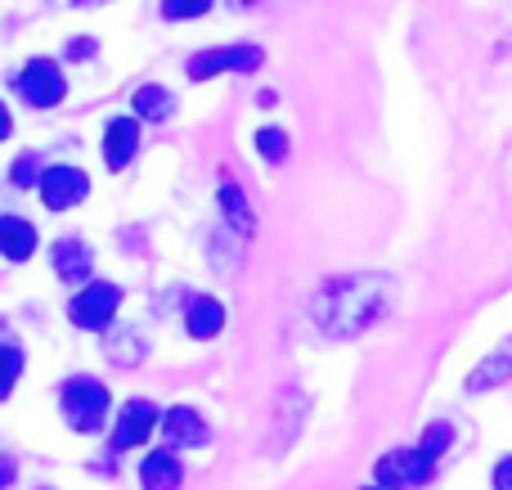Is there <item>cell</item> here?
<instances>
[{"label":"cell","mask_w":512,"mask_h":490,"mask_svg":"<svg viewBox=\"0 0 512 490\" xmlns=\"http://www.w3.org/2000/svg\"><path fill=\"white\" fill-rule=\"evenodd\" d=\"M256 149H261V158H270V162H288L292 140H288V131H279V126H261V131H256Z\"/></svg>","instance_id":"ac0fdd59"},{"label":"cell","mask_w":512,"mask_h":490,"mask_svg":"<svg viewBox=\"0 0 512 490\" xmlns=\"http://www.w3.org/2000/svg\"><path fill=\"white\" fill-rule=\"evenodd\" d=\"M41 158H36V153H23V158H18L14 162V167H9V180H14V185L18 189H32L36 185V180H41Z\"/></svg>","instance_id":"44dd1931"},{"label":"cell","mask_w":512,"mask_h":490,"mask_svg":"<svg viewBox=\"0 0 512 490\" xmlns=\"http://www.w3.org/2000/svg\"><path fill=\"white\" fill-rule=\"evenodd\" d=\"M450 446H454V428H450V423H432V428L423 432V441H418V450H423L427 459H441Z\"/></svg>","instance_id":"ffe728a7"},{"label":"cell","mask_w":512,"mask_h":490,"mask_svg":"<svg viewBox=\"0 0 512 490\" xmlns=\"http://www.w3.org/2000/svg\"><path fill=\"white\" fill-rule=\"evenodd\" d=\"M239 5H252V0H239Z\"/></svg>","instance_id":"f1b7e54d"},{"label":"cell","mask_w":512,"mask_h":490,"mask_svg":"<svg viewBox=\"0 0 512 490\" xmlns=\"http://www.w3.org/2000/svg\"><path fill=\"white\" fill-rule=\"evenodd\" d=\"M95 54V41L90 36H77V41H68V59H90Z\"/></svg>","instance_id":"cb8c5ba5"},{"label":"cell","mask_w":512,"mask_h":490,"mask_svg":"<svg viewBox=\"0 0 512 490\" xmlns=\"http://www.w3.org/2000/svg\"><path fill=\"white\" fill-rule=\"evenodd\" d=\"M135 149H140V122H135V117H113V122L104 126V162H108V171H122L126 162L135 158Z\"/></svg>","instance_id":"8fae6325"},{"label":"cell","mask_w":512,"mask_h":490,"mask_svg":"<svg viewBox=\"0 0 512 490\" xmlns=\"http://www.w3.org/2000/svg\"><path fill=\"white\" fill-rule=\"evenodd\" d=\"M391 306V284L378 275H351V279H337V284H328L324 293L315 297V320L324 333H333V338H355V333H364L373 320H382Z\"/></svg>","instance_id":"6da1fadb"},{"label":"cell","mask_w":512,"mask_h":490,"mask_svg":"<svg viewBox=\"0 0 512 490\" xmlns=\"http://www.w3.org/2000/svg\"><path fill=\"white\" fill-rule=\"evenodd\" d=\"M14 477H18L14 455H5V450H0V490H5V486H14Z\"/></svg>","instance_id":"603a6c76"},{"label":"cell","mask_w":512,"mask_h":490,"mask_svg":"<svg viewBox=\"0 0 512 490\" xmlns=\"http://www.w3.org/2000/svg\"><path fill=\"white\" fill-rule=\"evenodd\" d=\"M153 428H158V405L144 401V396H135V401H126L122 414H117L113 441H108V446H113L117 455H122V450H135L153 437Z\"/></svg>","instance_id":"ba28073f"},{"label":"cell","mask_w":512,"mask_h":490,"mask_svg":"<svg viewBox=\"0 0 512 490\" xmlns=\"http://www.w3.org/2000/svg\"><path fill=\"white\" fill-rule=\"evenodd\" d=\"M495 486H499V490H508V459H499V468H495Z\"/></svg>","instance_id":"484cf974"},{"label":"cell","mask_w":512,"mask_h":490,"mask_svg":"<svg viewBox=\"0 0 512 490\" xmlns=\"http://www.w3.org/2000/svg\"><path fill=\"white\" fill-rule=\"evenodd\" d=\"M261 59H265L261 45H248V41L243 45H216V50L194 54V59L185 63V72H189V81H207V77H216V72H256Z\"/></svg>","instance_id":"8992f818"},{"label":"cell","mask_w":512,"mask_h":490,"mask_svg":"<svg viewBox=\"0 0 512 490\" xmlns=\"http://www.w3.org/2000/svg\"><path fill=\"white\" fill-rule=\"evenodd\" d=\"M221 212L230 216V225L239 234H252L256 230V216H252V207H248V194H243L234 180H225V185H221Z\"/></svg>","instance_id":"2e32d148"},{"label":"cell","mask_w":512,"mask_h":490,"mask_svg":"<svg viewBox=\"0 0 512 490\" xmlns=\"http://www.w3.org/2000/svg\"><path fill=\"white\" fill-rule=\"evenodd\" d=\"M63 5H72V9H77V5H108V0H63Z\"/></svg>","instance_id":"4316f807"},{"label":"cell","mask_w":512,"mask_h":490,"mask_svg":"<svg viewBox=\"0 0 512 490\" xmlns=\"http://www.w3.org/2000/svg\"><path fill=\"white\" fill-rule=\"evenodd\" d=\"M158 428H162V446L167 450H198V446H207V437H212L203 414H198L194 405H171V410L158 419Z\"/></svg>","instance_id":"9c48e42d"},{"label":"cell","mask_w":512,"mask_h":490,"mask_svg":"<svg viewBox=\"0 0 512 490\" xmlns=\"http://www.w3.org/2000/svg\"><path fill=\"white\" fill-rule=\"evenodd\" d=\"M14 86L32 108H59L63 95H68V77L54 59H27Z\"/></svg>","instance_id":"5b68a950"},{"label":"cell","mask_w":512,"mask_h":490,"mask_svg":"<svg viewBox=\"0 0 512 490\" xmlns=\"http://www.w3.org/2000/svg\"><path fill=\"white\" fill-rule=\"evenodd\" d=\"M59 410H63V419H68V428L77 432V437H95V432L108 423L113 396H108V387L99 383V378L77 374V378H68V383H63Z\"/></svg>","instance_id":"7a4b0ae2"},{"label":"cell","mask_w":512,"mask_h":490,"mask_svg":"<svg viewBox=\"0 0 512 490\" xmlns=\"http://www.w3.org/2000/svg\"><path fill=\"white\" fill-rule=\"evenodd\" d=\"M212 9V0H162V14L171 23H185V18H203Z\"/></svg>","instance_id":"7402d4cb"},{"label":"cell","mask_w":512,"mask_h":490,"mask_svg":"<svg viewBox=\"0 0 512 490\" xmlns=\"http://www.w3.org/2000/svg\"><path fill=\"white\" fill-rule=\"evenodd\" d=\"M9 131H14V117H9V108L0 104V144L9 140Z\"/></svg>","instance_id":"d4e9b609"},{"label":"cell","mask_w":512,"mask_h":490,"mask_svg":"<svg viewBox=\"0 0 512 490\" xmlns=\"http://www.w3.org/2000/svg\"><path fill=\"white\" fill-rule=\"evenodd\" d=\"M140 486L144 490H180L185 486V464H180L176 450H153V455H144L140 464Z\"/></svg>","instance_id":"7c38bea8"},{"label":"cell","mask_w":512,"mask_h":490,"mask_svg":"<svg viewBox=\"0 0 512 490\" xmlns=\"http://www.w3.org/2000/svg\"><path fill=\"white\" fill-rule=\"evenodd\" d=\"M364 490H382V486H364Z\"/></svg>","instance_id":"83f0119b"},{"label":"cell","mask_w":512,"mask_h":490,"mask_svg":"<svg viewBox=\"0 0 512 490\" xmlns=\"http://www.w3.org/2000/svg\"><path fill=\"white\" fill-rule=\"evenodd\" d=\"M185 329H189V338L212 342L216 333L225 329V302H221V297H207V293L189 297V306H185Z\"/></svg>","instance_id":"4fadbf2b"},{"label":"cell","mask_w":512,"mask_h":490,"mask_svg":"<svg viewBox=\"0 0 512 490\" xmlns=\"http://www.w3.org/2000/svg\"><path fill=\"white\" fill-rule=\"evenodd\" d=\"M18 378H23V351H18L14 342H0V401L14 396Z\"/></svg>","instance_id":"e0dca14e"},{"label":"cell","mask_w":512,"mask_h":490,"mask_svg":"<svg viewBox=\"0 0 512 490\" xmlns=\"http://www.w3.org/2000/svg\"><path fill=\"white\" fill-rule=\"evenodd\" d=\"M117 311H122V288L104 284V279H95V284H81L77 297L68 302V320L77 324V329H108Z\"/></svg>","instance_id":"277c9868"},{"label":"cell","mask_w":512,"mask_h":490,"mask_svg":"<svg viewBox=\"0 0 512 490\" xmlns=\"http://www.w3.org/2000/svg\"><path fill=\"white\" fill-rule=\"evenodd\" d=\"M45 490H50V486H45Z\"/></svg>","instance_id":"f546056e"},{"label":"cell","mask_w":512,"mask_h":490,"mask_svg":"<svg viewBox=\"0 0 512 490\" xmlns=\"http://www.w3.org/2000/svg\"><path fill=\"white\" fill-rule=\"evenodd\" d=\"M504 378H508V351H499V356H490L486 365H481L477 374L468 378V387H472V392H486V387L504 383Z\"/></svg>","instance_id":"d6986e66"},{"label":"cell","mask_w":512,"mask_h":490,"mask_svg":"<svg viewBox=\"0 0 512 490\" xmlns=\"http://www.w3.org/2000/svg\"><path fill=\"white\" fill-rule=\"evenodd\" d=\"M436 477V459H427L418 446H396L373 464V486L382 490H423Z\"/></svg>","instance_id":"3957f363"},{"label":"cell","mask_w":512,"mask_h":490,"mask_svg":"<svg viewBox=\"0 0 512 490\" xmlns=\"http://www.w3.org/2000/svg\"><path fill=\"white\" fill-rule=\"evenodd\" d=\"M36 189H41V203L50 207V212H68V207L86 203L90 176L77 167H45L41 180H36Z\"/></svg>","instance_id":"52a82bcc"},{"label":"cell","mask_w":512,"mask_h":490,"mask_svg":"<svg viewBox=\"0 0 512 490\" xmlns=\"http://www.w3.org/2000/svg\"><path fill=\"white\" fill-rule=\"evenodd\" d=\"M36 252V230L23 216H0V257L5 261H27Z\"/></svg>","instance_id":"5bb4252c"},{"label":"cell","mask_w":512,"mask_h":490,"mask_svg":"<svg viewBox=\"0 0 512 490\" xmlns=\"http://www.w3.org/2000/svg\"><path fill=\"white\" fill-rule=\"evenodd\" d=\"M50 261L63 284H86L90 266H95V252H90L86 239H59V243H50Z\"/></svg>","instance_id":"30bf717a"},{"label":"cell","mask_w":512,"mask_h":490,"mask_svg":"<svg viewBox=\"0 0 512 490\" xmlns=\"http://www.w3.org/2000/svg\"><path fill=\"white\" fill-rule=\"evenodd\" d=\"M131 104H135V117H144V122H167L176 113V95L167 86H140Z\"/></svg>","instance_id":"9a60e30c"}]
</instances>
